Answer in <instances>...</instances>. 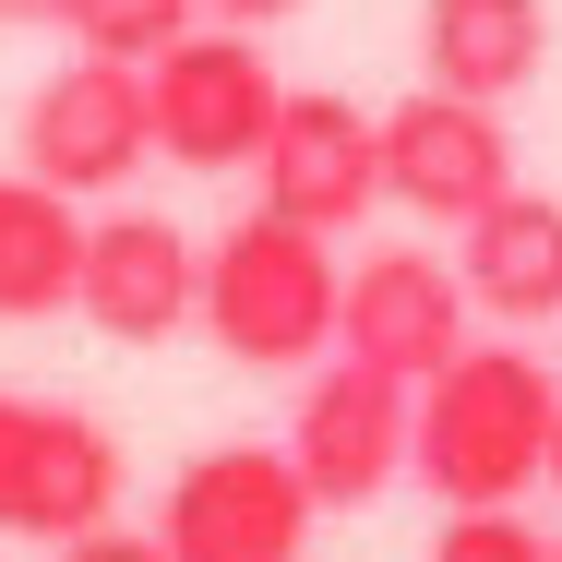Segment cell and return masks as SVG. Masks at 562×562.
Returning a JSON list of instances; mask_svg holds the SVG:
<instances>
[{"mask_svg": "<svg viewBox=\"0 0 562 562\" xmlns=\"http://www.w3.org/2000/svg\"><path fill=\"white\" fill-rule=\"evenodd\" d=\"M120 503V443L60 395H0V539H97Z\"/></svg>", "mask_w": 562, "mask_h": 562, "instance_id": "cell-5", "label": "cell"}, {"mask_svg": "<svg viewBox=\"0 0 562 562\" xmlns=\"http://www.w3.org/2000/svg\"><path fill=\"white\" fill-rule=\"evenodd\" d=\"M467 276L431 251H359L347 263V312H336V359L359 371H395V383H431L467 359Z\"/></svg>", "mask_w": 562, "mask_h": 562, "instance_id": "cell-9", "label": "cell"}, {"mask_svg": "<svg viewBox=\"0 0 562 562\" xmlns=\"http://www.w3.org/2000/svg\"><path fill=\"white\" fill-rule=\"evenodd\" d=\"M407 443H419V383L395 371H359V359H324L300 383V419H288V467L312 479L324 515H359L407 479Z\"/></svg>", "mask_w": 562, "mask_h": 562, "instance_id": "cell-6", "label": "cell"}, {"mask_svg": "<svg viewBox=\"0 0 562 562\" xmlns=\"http://www.w3.org/2000/svg\"><path fill=\"white\" fill-rule=\"evenodd\" d=\"M72 312L109 347H168L180 324H204V251L168 216H97L85 227V288Z\"/></svg>", "mask_w": 562, "mask_h": 562, "instance_id": "cell-11", "label": "cell"}, {"mask_svg": "<svg viewBox=\"0 0 562 562\" xmlns=\"http://www.w3.org/2000/svg\"><path fill=\"white\" fill-rule=\"evenodd\" d=\"M551 431H562V383L527 347H467L454 371L419 383V443L407 479L443 515H515L551 479Z\"/></svg>", "mask_w": 562, "mask_h": 562, "instance_id": "cell-1", "label": "cell"}, {"mask_svg": "<svg viewBox=\"0 0 562 562\" xmlns=\"http://www.w3.org/2000/svg\"><path fill=\"white\" fill-rule=\"evenodd\" d=\"M454 276L491 324H562V192H503L479 227H454Z\"/></svg>", "mask_w": 562, "mask_h": 562, "instance_id": "cell-13", "label": "cell"}, {"mask_svg": "<svg viewBox=\"0 0 562 562\" xmlns=\"http://www.w3.org/2000/svg\"><path fill=\"white\" fill-rule=\"evenodd\" d=\"M36 12L72 36V60H132V72H156L204 24V0H36Z\"/></svg>", "mask_w": 562, "mask_h": 562, "instance_id": "cell-15", "label": "cell"}, {"mask_svg": "<svg viewBox=\"0 0 562 562\" xmlns=\"http://www.w3.org/2000/svg\"><path fill=\"white\" fill-rule=\"evenodd\" d=\"M300 0H204V24H239V36H263V24H288Z\"/></svg>", "mask_w": 562, "mask_h": 562, "instance_id": "cell-18", "label": "cell"}, {"mask_svg": "<svg viewBox=\"0 0 562 562\" xmlns=\"http://www.w3.org/2000/svg\"><path fill=\"white\" fill-rule=\"evenodd\" d=\"M144 97H156V156H168V168H204V180L263 168L276 109H288L263 36H239V24H192V36L144 72Z\"/></svg>", "mask_w": 562, "mask_h": 562, "instance_id": "cell-3", "label": "cell"}, {"mask_svg": "<svg viewBox=\"0 0 562 562\" xmlns=\"http://www.w3.org/2000/svg\"><path fill=\"white\" fill-rule=\"evenodd\" d=\"M85 227L97 216H72V192L0 168V324L72 312V288H85Z\"/></svg>", "mask_w": 562, "mask_h": 562, "instance_id": "cell-14", "label": "cell"}, {"mask_svg": "<svg viewBox=\"0 0 562 562\" xmlns=\"http://www.w3.org/2000/svg\"><path fill=\"white\" fill-rule=\"evenodd\" d=\"M60 562H168V539L156 527H97V539H72Z\"/></svg>", "mask_w": 562, "mask_h": 562, "instance_id": "cell-17", "label": "cell"}, {"mask_svg": "<svg viewBox=\"0 0 562 562\" xmlns=\"http://www.w3.org/2000/svg\"><path fill=\"white\" fill-rule=\"evenodd\" d=\"M263 216L288 227H359L383 204V120L359 109V97H312V85H288V109H276V144H263Z\"/></svg>", "mask_w": 562, "mask_h": 562, "instance_id": "cell-10", "label": "cell"}, {"mask_svg": "<svg viewBox=\"0 0 562 562\" xmlns=\"http://www.w3.org/2000/svg\"><path fill=\"white\" fill-rule=\"evenodd\" d=\"M0 12H36V0H0Z\"/></svg>", "mask_w": 562, "mask_h": 562, "instance_id": "cell-20", "label": "cell"}, {"mask_svg": "<svg viewBox=\"0 0 562 562\" xmlns=\"http://www.w3.org/2000/svg\"><path fill=\"white\" fill-rule=\"evenodd\" d=\"M312 515L324 503L288 467V443H216V454H192L168 479L156 539H168V562H300Z\"/></svg>", "mask_w": 562, "mask_h": 562, "instance_id": "cell-4", "label": "cell"}, {"mask_svg": "<svg viewBox=\"0 0 562 562\" xmlns=\"http://www.w3.org/2000/svg\"><path fill=\"white\" fill-rule=\"evenodd\" d=\"M336 312H347V263L324 227H288L251 204L227 239H204V336L239 371H324Z\"/></svg>", "mask_w": 562, "mask_h": 562, "instance_id": "cell-2", "label": "cell"}, {"mask_svg": "<svg viewBox=\"0 0 562 562\" xmlns=\"http://www.w3.org/2000/svg\"><path fill=\"white\" fill-rule=\"evenodd\" d=\"M431 562H562V539H539L527 515H443Z\"/></svg>", "mask_w": 562, "mask_h": 562, "instance_id": "cell-16", "label": "cell"}, {"mask_svg": "<svg viewBox=\"0 0 562 562\" xmlns=\"http://www.w3.org/2000/svg\"><path fill=\"white\" fill-rule=\"evenodd\" d=\"M551 491H562V431H551Z\"/></svg>", "mask_w": 562, "mask_h": 562, "instance_id": "cell-19", "label": "cell"}, {"mask_svg": "<svg viewBox=\"0 0 562 562\" xmlns=\"http://www.w3.org/2000/svg\"><path fill=\"white\" fill-rule=\"evenodd\" d=\"M539 60H551V0H419V72L443 97L503 109L539 85Z\"/></svg>", "mask_w": 562, "mask_h": 562, "instance_id": "cell-12", "label": "cell"}, {"mask_svg": "<svg viewBox=\"0 0 562 562\" xmlns=\"http://www.w3.org/2000/svg\"><path fill=\"white\" fill-rule=\"evenodd\" d=\"M503 192H515V132H503V109L443 97V85H419L407 109H383V204H407V216H431V227H479Z\"/></svg>", "mask_w": 562, "mask_h": 562, "instance_id": "cell-8", "label": "cell"}, {"mask_svg": "<svg viewBox=\"0 0 562 562\" xmlns=\"http://www.w3.org/2000/svg\"><path fill=\"white\" fill-rule=\"evenodd\" d=\"M156 156V97L132 60H60L36 97H24V180L48 192H120L132 168Z\"/></svg>", "mask_w": 562, "mask_h": 562, "instance_id": "cell-7", "label": "cell"}]
</instances>
